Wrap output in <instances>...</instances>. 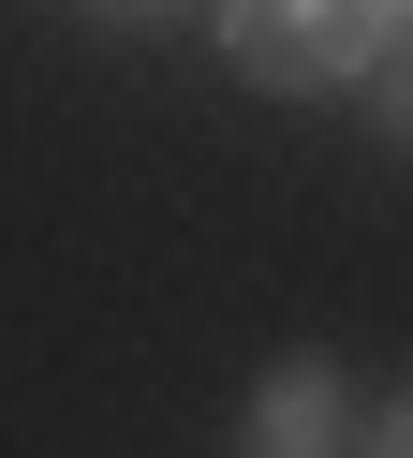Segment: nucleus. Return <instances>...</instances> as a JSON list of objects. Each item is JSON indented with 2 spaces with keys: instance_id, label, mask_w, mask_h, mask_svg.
Listing matches in <instances>:
<instances>
[{
  "instance_id": "obj_1",
  "label": "nucleus",
  "mask_w": 413,
  "mask_h": 458,
  "mask_svg": "<svg viewBox=\"0 0 413 458\" xmlns=\"http://www.w3.org/2000/svg\"><path fill=\"white\" fill-rule=\"evenodd\" d=\"M413 0H222V60L251 89H369Z\"/></svg>"
},
{
  "instance_id": "obj_2",
  "label": "nucleus",
  "mask_w": 413,
  "mask_h": 458,
  "mask_svg": "<svg viewBox=\"0 0 413 458\" xmlns=\"http://www.w3.org/2000/svg\"><path fill=\"white\" fill-rule=\"evenodd\" d=\"M324 444H340V369H324V355H281L266 399H251V458H324Z\"/></svg>"
},
{
  "instance_id": "obj_3",
  "label": "nucleus",
  "mask_w": 413,
  "mask_h": 458,
  "mask_svg": "<svg viewBox=\"0 0 413 458\" xmlns=\"http://www.w3.org/2000/svg\"><path fill=\"white\" fill-rule=\"evenodd\" d=\"M369 458H413V399H399V414H384V428H369Z\"/></svg>"
},
{
  "instance_id": "obj_4",
  "label": "nucleus",
  "mask_w": 413,
  "mask_h": 458,
  "mask_svg": "<svg viewBox=\"0 0 413 458\" xmlns=\"http://www.w3.org/2000/svg\"><path fill=\"white\" fill-rule=\"evenodd\" d=\"M88 15H118V30H133V15H177V0H88Z\"/></svg>"
}]
</instances>
